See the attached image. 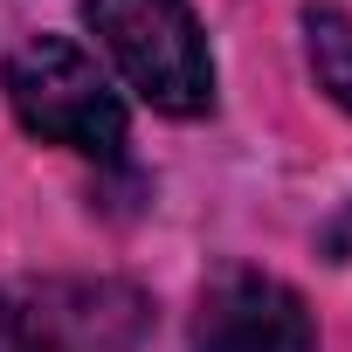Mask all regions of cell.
I'll list each match as a JSON object with an SVG mask.
<instances>
[{
    "label": "cell",
    "instance_id": "obj_1",
    "mask_svg": "<svg viewBox=\"0 0 352 352\" xmlns=\"http://www.w3.org/2000/svg\"><path fill=\"white\" fill-rule=\"evenodd\" d=\"M83 21L152 111L201 118L214 104V56L187 0H83Z\"/></svg>",
    "mask_w": 352,
    "mask_h": 352
},
{
    "label": "cell",
    "instance_id": "obj_2",
    "mask_svg": "<svg viewBox=\"0 0 352 352\" xmlns=\"http://www.w3.org/2000/svg\"><path fill=\"white\" fill-rule=\"evenodd\" d=\"M8 104L49 145H69L83 159L124 152V104H118L111 76L63 35H35L8 56Z\"/></svg>",
    "mask_w": 352,
    "mask_h": 352
},
{
    "label": "cell",
    "instance_id": "obj_3",
    "mask_svg": "<svg viewBox=\"0 0 352 352\" xmlns=\"http://www.w3.org/2000/svg\"><path fill=\"white\" fill-rule=\"evenodd\" d=\"M187 352H318V324L290 283L235 263L208 276Z\"/></svg>",
    "mask_w": 352,
    "mask_h": 352
},
{
    "label": "cell",
    "instance_id": "obj_4",
    "mask_svg": "<svg viewBox=\"0 0 352 352\" xmlns=\"http://www.w3.org/2000/svg\"><path fill=\"white\" fill-rule=\"evenodd\" d=\"M304 49H311V69H318L324 97L352 118V14L331 8V0H311L304 8Z\"/></svg>",
    "mask_w": 352,
    "mask_h": 352
},
{
    "label": "cell",
    "instance_id": "obj_5",
    "mask_svg": "<svg viewBox=\"0 0 352 352\" xmlns=\"http://www.w3.org/2000/svg\"><path fill=\"white\" fill-rule=\"evenodd\" d=\"M0 352H76V345H69V338H56V331L35 318V304H28V297L0 290Z\"/></svg>",
    "mask_w": 352,
    "mask_h": 352
}]
</instances>
